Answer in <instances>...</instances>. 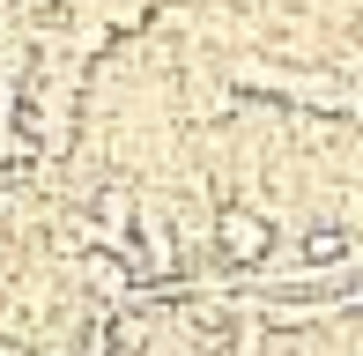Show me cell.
I'll use <instances>...</instances> for the list:
<instances>
[{
  "instance_id": "1",
  "label": "cell",
  "mask_w": 363,
  "mask_h": 356,
  "mask_svg": "<svg viewBox=\"0 0 363 356\" xmlns=\"http://www.w3.org/2000/svg\"><path fill=\"white\" fill-rule=\"evenodd\" d=\"M216 260L230 274H259L274 260V223L259 216V208H223L216 216Z\"/></svg>"
}]
</instances>
